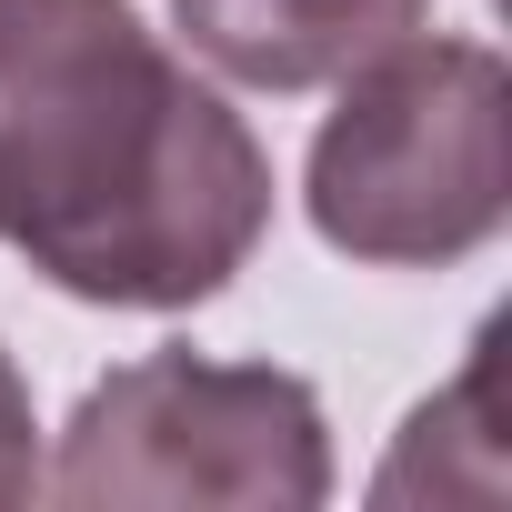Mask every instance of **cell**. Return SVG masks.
<instances>
[{
    "mask_svg": "<svg viewBox=\"0 0 512 512\" xmlns=\"http://www.w3.org/2000/svg\"><path fill=\"white\" fill-rule=\"evenodd\" d=\"M432 21V0H171V31L241 91H332Z\"/></svg>",
    "mask_w": 512,
    "mask_h": 512,
    "instance_id": "obj_4",
    "label": "cell"
},
{
    "mask_svg": "<svg viewBox=\"0 0 512 512\" xmlns=\"http://www.w3.org/2000/svg\"><path fill=\"white\" fill-rule=\"evenodd\" d=\"M512 71L482 41H392L342 81V111L312 131L302 201L312 231L382 272H442L502 231Z\"/></svg>",
    "mask_w": 512,
    "mask_h": 512,
    "instance_id": "obj_2",
    "label": "cell"
},
{
    "mask_svg": "<svg viewBox=\"0 0 512 512\" xmlns=\"http://www.w3.org/2000/svg\"><path fill=\"white\" fill-rule=\"evenodd\" d=\"M41 492V412H31V382L21 362L0 352V512Z\"/></svg>",
    "mask_w": 512,
    "mask_h": 512,
    "instance_id": "obj_5",
    "label": "cell"
},
{
    "mask_svg": "<svg viewBox=\"0 0 512 512\" xmlns=\"http://www.w3.org/2000/svg\"><path fill=\"white\" fill-rule=\"evenodd\" d=\"M272 231L251 121L131 0H0V241L101 312H191Z\"/></svg>",
    "mask_w": 512,
    "mask_h": 512,
    "instance_id": "obj_1",
    "label": "cell"
},
{
    "mask_svg": "<svg viewBox=\"0 0 512 512\" xmlns=\"http://www.w3.org/2000/svg\"><path fill=\"white\" fill-rule=\"evenodd\" d=\"M51 502H221V512H312L332 502L322 392L272 362L151 352L81 392L61 462H41Z\"/></svg>",
    "mask_w": 512,
    "mask_h": 512,
    "instance_id": "obj_3",
    "label": "cell"
}]
</instances>
